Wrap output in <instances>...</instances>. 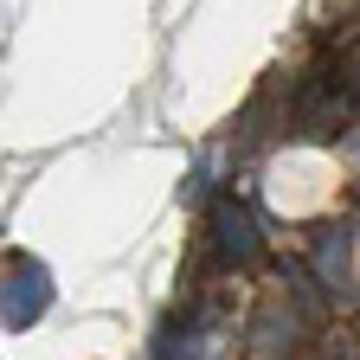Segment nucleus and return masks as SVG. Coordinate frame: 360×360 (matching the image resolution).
<instances>
[{
    "instance_id": "f257e3e1",
    "label": "nucleus",
    "mask_w": 360,
    "mask_h": 360,
    "mask_svg": "<svg viewBox=\"0 0 360 360\" xmlns=\"http://www.w3.org/2000/svg\"><path fill=\"white\" fill-rule=\"evenodd\" d=\"M45 309H52V270H45L39 257H20L13 277L0 283V322L7 328H32Z\"/></svg>"
},
{
    "instance_id": "f03ea898",
    "label": "nucleus",
    "mask_w": 360,
    "mask_h": 360,
    "mask_svg": "<svg viewBox=\"0 0 360 360\" xmlns=\"http://www.w3.org/2000/svg\"><path fill=\"white\" fill-rule=\"evenodd\" d=\"M212 245H219V257H232V264H251V257L264 251L257 212H251L245 200H232V193H219V200H212Z\"/></svg>"
},
{
    "instance_id": "7ed1b4c3",
    "label": "nucleus",
    "mask_w": 360,
    "mask_h": 360,
    "mask_svg": "<svg viewBox=\"0 0 360 360\" xmlns=\"http://www.w3.org/2000/svg\"><path fill=\"white\" fill-rule=\"evenodd\" d=\"M341 129H347V97H341V90H309L302 110H296V135H309V142H335Z\"/></svg>"
}]
</instances>
